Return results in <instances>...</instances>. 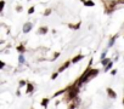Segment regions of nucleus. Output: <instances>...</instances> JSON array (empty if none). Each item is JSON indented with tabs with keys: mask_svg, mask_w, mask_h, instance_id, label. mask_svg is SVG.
Wrapping results in <instances>:
<instances>
[{
	"mask_svg": "<svg viewBox=\"0 0 124 109\" xmlns=\"http://www.w3.org/2000/svg\"><path fill=\"white\" fill-rule=\"evenodd\" d=\"M64 92H67V87H66V89H62V90H60V91H57V92L54 94V97H57V96H60V94H62V93H64Z\"/></svg>",
	"mask_w": 124,
	"mask_h": 109,
	"instance_id": "9d476101",
	"label": "nucleus"
},
{
	"mask_svg": "<svg viewBox=\"0 0 124 109\" xmlns=\"http://www.w3.org/2000/svg\"><path fill=\"white\" fill-rule=\"evenodd\" d=\"M112 65H113V63H112V62H111V63H109V64H107V65H106V67H105V71H108L109 69H111V68H112Z\"/></svg>",
	"mask_w": 124,
	"mask_h": 109,
	"instance_id": "2eb2a0df",
	"label": "nucleus"
},
{
	"mask_svg": "<svg viewBox=\"0 0 124 109\" xmlns=\"http://www.w3.org/2000/svg\"><path fill=\"white\" fill-rule=\"evenodd\" d=\"M24 46L23 45H20V46H17V51H18V52H21V53H23L24 52Z\"/></svg>",
	"mask_w": 124,
	"mask_h": 109,
	"instance_id": "f8f14e48",
	"label": "nucleus"
},
{
	"mask_svg": "<svg viewBox=\"0 0 124 109\" xmlns=\"http://www.w3.org/2000/svg\"><path fill=\"white\" fill-rule=\"evenodd\" d=\"M50 13H51V10L50 9H46L45 11H44V16H49Z\"/></svg>",
	"mask_w": 124,
	"mask_h": 109,
	"instance_id": "dca6fc26",
	"label": "nucleus"
},
{
	"mask_svg": "<svg viewBox=\"0 0 124 109\" xmlns=\"http://www.w3.org/2000/svg\"><path fill=\"white\" fill-rule=\"evenodd\" d=\"M116 73H117V70L116 69H112L111 70V75H116Z\"/></svg>",
	"mask_w": 124,
	"mask_h": 109,
	"instance_id": "b1692460",
	"label": "nucleus"
},
{
	"mask_svg": "<svg viewBox=\"0 0 124 109\" xmlns=\"http://www.w3.org/2000/svg\"><path fill=\"white\" fill-rule=\"evenodd\" d=\"M116 39H117V35H114L113 38L109 40V45H108V46H113V44H114V40H116Z\"/></svg>",
	"mask_w": 124,
	"mask_h": 109,
	"instance_id": "4468645a",
	"label": "nucleus"
},
{
	"mask_svg": "<svg viewBox=\"0 0 124 109\" xmlns=\"http://www.w3.org/2000/svg\"><path fill=\"white\" fill-rule=\"evenodd\" d=\"M49 98H43L41 99V107H44V108H48V104H49Z\"/></svg>",
	"mask_w": 124,
	"mask_h": 109,
	"instance_id": "0eeeda50",
	"label": "nucleus"
},
{
	"mask_svg": "<svg viewBox=\"0 0 124 109\" xmlns=\"http://www.w3.org/2000/svg\"><path fill=\"white\" fill-rule=\"evenodd\" d=\"M82 1L85 4V6H94L95 5V3L91 1V0H82Z\"/></svg>",
	"mask_w": 124,
	"mask_h": 109,
	"instance_id": "1a4fd4ad",
	"label": "nucleus"
},
{
	"mask_svg": "<svg viewBox=\"0 0 124 109\" xmlns=\"http://www.w3.org/2000/svg\"><path fill=\"white\" fill-rule=\"evenodd\" d=\"M97 74H99V69H91L90 73H89V78H88V81H89V80H91L92 78H95Z\"/></svg>",
	"mask_w": 124,
	"mask_h": 109,
	"instance_id": "f257e3e1",
	"label": "nucleus"
},
{
	"mask_svg": "<svg viewBox=\"0 0 124 109\" xmlns=\"http://www.w3.org/2000/svg\"><path fill=\"white\" fill-rule=\"evenodd\" d=\"M57 75H58V71H56V73H54V74H52V76H51V79H52V80H55V79L57 78Z\"/></svg>",
	"mask_w": 124,
	"mask_h": 109,
	"instance_id": "f3484780",
	"label": "nucleus"
},
{
	"mask_svg": "<svg viewBox=\"0 0 124 109\" xmlns=\"http://www.w3.org/2000/svg\"><path fill=\"white\" fill-rule=\"evenodd\" d=\"M84 58V55H79V56H76L72 60V63H77V62H79L80 60H83Z\"/></svg>",
	"mask_w": 124,
	"mask_h": 109,
	"instance_id": "423d86ee",
	"label": "nucleus"
},
{
	"mask_svg": "<svg viewBox=\"0 0 124 109\" xmlns=\"http://www.w3.org/2000/svg\"><path fill=\"white\" fill-rule=\"evenodd\" d=\"M0 5H1V6H0V10H3V9H4V5H5V1H4V0H1Z\"/></svg>",
	"mask_w": 124,
	"mask_h": 109,
	"instance_id": "aec40b11",
	"label": "nucleus"
},
{
	"mask_svg": "<svg viewBox=\"0 0 124 109\" xmlns=\"http://www.w3.org/2000/svg\"><path fill=\"white\" fill-rule=\"evenodd\" d=\"M34 91V86L32 83H27V93L28 94H31L32 92Z\"/></svg>",
	"mask_w": 124,
	"mask_h": 109,
	"instance_id": "39448f33",
	"label": "nucleus"
},
{
	"mask_svg": "<svg viewBox=\"0 0 124 109\" xmlns=\"http://www.w3.org/2000/svg\"><path fill=\"white\" fill-rule=\"evenodd\" d=\"M106 91H107V94H108V96L111 97V98H113V99H114V98H117V93H116V92L111 89V87H107V90H106Z\"/></svg>",
	"mask_w": 124,
	"mask_h": 109,
	"instance_id": "f03ea898",
	"label": "nucleus"
},
{
	"mask_svg": "<svg viewBox=\"0 0 124 109\" xmlns=\"http://www.w3.org/2000/svg\"><path fill=\"white\" fill-rule=\"evenodd\" d=\"M18 60H20L21 63H23V62H24V58H23V56H22V55H20V58H18Z\"/></svg>",
	"mask_w": 124,
	"mask_h": 109,
	"instance_id": "6ab92c4d",
	"label": "nucleus"
},
{
	"mask_svg": "<svg viewBox=\"0 0 124 109\" xmlns=\"http://www.w3.org/2000/svg\"><path fill=\"white\" fill-rule=\"evenodd\" d=\"M58 56H60V52H55V55H54V60H56Z\"/></svg>",
	"mask_w": 124,
	"mask_h": 109,
	"instance_id": "5701e85b",
	"label": "nucleus"
},
{
	"mask_svg": "<svg viewBox=\"0 0 124 109\" xmlns=\"http://www.w3.org/2000/svg\"><path fill=\"white\" fill-rule=\"evenodd\" d=\"M24 85H27V84H26V81H24V80H21V81H20V87L24 86Z\"/></svg>",
	"mask_w": 124,
	"mask_h": 109,
	"instance_id": "a211bd4d",
	"label": "nucleus"
},
{
	"mask_svg": "<svg viewBox=\"0 0 124 109\" xmlns=\"http://www.w3.org/2000/svg\"><path fill=\"white\" fill-rule=\"evenodd\" d=\"M38 33H39V34H43V35H44V34H46V33H48V28H46V27H41V28H39Z\"/></svg>",
	"mask_w": 124,
	"mask_h": 109,
	"instance_id": "6e6552de",
	"label": "nucleus"
},
{
	"mask_svg": "<svg viewBox=\"0 0 124 109\" xmlns=\"http://www.w3.org/2000/svg\"><path fill=\"white\" fill-rule=\"evenodd\" d=\"M71 62H72V61H67V62H64V63H63V65H61V67L58 68V73H62L66 68H68V67H69V64H71Z\"/></svg>",
	"mask_w": 124,
	"mask_h": 109,
	"instance_id": "7ed1b4c3",
	"label": "nucleus"
},
{
	"mask_svg": "<svg viewBox=\"0 0 124 109\" xmlns=\"http://www.w3.org/2000/svg\"><path fill=\"white\" fill-rule=\"evenodd\" d=\"M123 104H124V97H123Z\"/></svg>",
	"mask_w": 124,
	"mask_h": 109,
	"instance_id": "cd10ccee",
	"label": "nucleus"
},
{
	"mask_svg": "<svg viewBox=\"0 0 124 109\" xmlns=\"http://www.w3.org/2000/svg\"><path fill=\"white\" fill-rule=\"evenodd\" d=\"M109 63H111V60H109V58H107V60H102V64H104L105 67L107 64H109Z\"/></svg>",
	"mask_w": 124,
	"mask_h": 109,
	"instance_id": "ddd939ff",
	"label": "nucleus"
},
{
	"mask_svg": "<svg viewBox=\"0 0 124 109\" xmlns=\"http://www.w3.org/2000/svg\"><path fill=\"white\" fill-rule=\"evenodd\" d=\"M31 30H32V23L31 22H27V23L24 24V27H23V33H28Z\"/></svg>",
	"mask_w": 124,
	"mask_h": 109,
	"instance_id": "20e7f679",
	"label": "nucleus"
},
{
	"mask_svg": "<svg viewBox=\"0 0 124 109\" xmlns=\"http://www.w3.org/2000/svg\"><path fill=\"white\" fill-rule=\"evenodd\" d=\"M4 65H5L4 62H0V68H4Z\"/></svg>",
	"mask_w": 124,
	"mask_h": 109,
	"instance_id": "a878e982",
	"label": "nucleus"
},
{
	"mask_svg": "<svg viewBox=\"0 0 124 109\" xmlns=\"http://www.w3.org/2000/svg\"><path fill=\"white\" fill-rule=\"evenodd\" d=\"M76 107H77V103H73V104H71V105H69V108H68V109H74Z\"/></svg>",
	"mask_w": 124,
	"mask_h": 109,
	"instance_id": "412c9836",
	"label": "nucleus"
},
{
	"mask_svg": "<svg viewBox=\"0 0 124 109\" xmlns=\"http://www.w3.org/2000/svg\"><path fill=\"white\" fill-rule=\"evenodd\" d=\"M16 11H22V6H17L16 7Z\"/></svg>",
	"mask_w": 124,
	"mask_h": 109,
	"instance_id": "393cba45",
	"label": "nucleus"
},
{
	"mask_svg": "<svg viewBox=\"0 0 124 109\" xmlns=\"http://www.w3.org/2000/svg\"><path fill=\"white\" fill-rule=\"evenodd\" d=\"M33 12H34V7L32 6V7H31V9H29V10H28V13H33Z\"/></svg>",
	"mask_w": 124,
	"mask_h": 109,
	"instance_id": "4be33fe9",
	"label": "nucleus"
},
{
	"mask_svg": "<svg viewBox=\"0 0 124 109\" xmlns=\"http://www.w3.org/2000/svg\"><path fill=\"white\" fill-rule=\"evenodd\" d=\"M68 27L72 28V29H79V27H80V22H79L78 24H68Z\"/></svg>",
	"mask_w": 124,
	"mask_h": 109,
	"instance_id": "9b49d317",
	"label": "nucleus"
},
{
	"mask_svg": "<svg viewBox=\"0 0 124 109\" xmlns=\"http://www.w3.org/2000/svg\"><path fill=\"white\" fill-rule=\"evenodd\" d=\"M105 57H106V53L104 52V53H102V56H101V58H102V60H104V58H105Z\"/></svg>",
	"mask_w": 124,
	"mask_h": 109,
	"instance_id": "bb28decb",
	"label": "nucleus"
}]
</instances>
